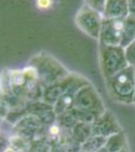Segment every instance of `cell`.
I'll return each mask as SVG.
<instances>
[{
	"mask_svg": "<svg viewBox=\"0 0 135 152\" xmlns=\"http://www.w3.org/2000/svg\"><path fill=\"white\" fill-rule=\"evenodd\" d=\"M127 146L126 141V135L123 131L119 132L117 134H114L107 138L106 143H105V148L108 152H118Z\"/></svg>",
	"mask_w": 135,
	"mask_h": 152,
	"instance_id": "cell-9",
	"label": "cell"
},
{
	"mask_svg": "<svg viewBox=\"0 0 135 152\" xmlns=\"http://www.w3.org/2000/svg\"><path fill=\"white\" fill-rule=\"evenodd\" d=\"M85 1H86L85 4H87L88 6H90L91 8H93L94 10L98 11L103 15L107 0H85Z\"/></svg>",
	"mask_w": 135,
	"mask_h": 152,
	"instance_id": "cell-11",
	"label": "cell"
},
{
	"mask_svg": "<svg viewBox=\"0 0 135 152\" xmlns=\"http://www.w3.org/2000/svg\"><path fill=\"white\" fill-rule=\"evenodd\" d=\"M110 96L116 102L123 104H134L135 99V68L129 65L124 70L107 79Z\"/></svg>",
	"mask_w": 135,
	"mask_h": 152,
	"instance_id": "cell-1",
	"label": "cell"
},
{
	"mask_svg": "<svg viewBox=\"0 0 135 152\" xmlns=\"http://www.w3.org/2000/svg\"><path fill=\"white\" fill-rule=\"evenodd\" d=\"M77 107L81 111L93 112L101 115L105 110L103 100L98 94V92L94 89V87L90 84L82 87L77 92Z\"/></svg>",
	"mask_w": 135,
	"mask_h": 152,
	"instance_id": "cell-4",
	"label": "cell"
},
{
	"mask_svg": "<svg viewBox=\"0 0 135 152\" xmlns=\"http://www.w3.org/2000/svg\"><path fill=\"white\" fill-rule=\"evenodd\" d=\"M127 1H128L129 14L135 16V0H127Z\"/></svg>",
	"mask_w": 135,
	"mask_h": 152,
	"instance_id": "cell-14",
	"label": "cell"
},
{
	"mask_svg": "<svg viewBox=\"0 0 135 152\" xmlns=\"http://www.w3.org/2000/svg\"><path fill=\"white\" fill-rule=\"evenodd\" d=\"M129 15L127 0H107L103 18L113 19H124Z\"/></svg>",
	"mask_w": 135,
	"mask_h": 152,
	"instance_id": "cell-7",
	"label": "cell"
},
{
	"mask_svg": "<svg viewBox=\"0 0 135 152\" xmlns=\"http://www.w3.org/2000/svg\"><path fill=\"white\" fill-rule=\"evenodd\" d=\"M118 152H130V150H129V148H128V146H126V147H124L122 150H120V151H118Z\"/></svg>",
	"mask_w": 135,
	"mask_h": 152,
	"instance_id": "cell-15",
	"label": "cell"
},
{
	"mask_svg": "<svg viewBox=\"0 0 135 152\" xmlns=\"http://www.w3.org/2000/svg\"><path fill=\"white\" fill-rule=\"evenodd\" d=\"M51 0H36V5L38 8L41 9H48L51 5Z\"/></svg>",
	"mask_w": 135,
	"mask_h": 152,
	"instance_id": "cell-13",
	"label": "cell"
},
{
	"mask_svg": "<svg viewBox=\"0 0 135 152\" xmlns=\"http://www.w3.org/2000/svg\"></svg>",
	"mask_w": 135,
	"mask_h": 152,
	"instance_id": "cell-20",
	"label": "cell"
},
{
	"mask_svg": "<svg viewBox=\"0 0 135 152\" xmlns=\"http://www.w3.org/2000/svg\"><path fill=\"white\" fill-rule=\"evenodd\" d=\"M102 20V14L91 8L87 4H84L81 7L75 18V23L78 28L88 36L97 40H99Z\"/></svg>",
	"mask_w": 135,
	"mask_h": 152,
	"instance_id": "cell-3",
	"label": "cell"
},
{
	"mask_svg": "<svg viewBox=\"0 0 135 152\" xmlns=\"http://www.w3.org/2000/svg\"><path fill=\"white\" fill-rule=\"evenodd\" d=\"M100 63L106 80L129 66L125 55V49L122 46L100 44Z\"/></svg>",
	"mask_w": 135,
	"mask_h": 152,
	"instance_id": "cell-2",
	"label": "cell"
},
{
	"mask_svg": "<svg viewBox=\"0 0 135 152\" xmlns=\"http://www.w3.org/2000/svg\"><path fill=\"white\" fill-rule=\"evenodd\" d=\"M92 136L109 138L110 136L123 131L116 117L110 111H105L92 123Z\"/></svg>",
	"mask_w": 135,
	"mask_h": 152,
	"instance_id": "cell-5",
	"label": "cell"
},
{
	"mask_svg": "<svg viewBox=\"0 0 135 152\" xmlns=\"http://www.w3.org/2000/svg\"><path fill=\"white\" fill-rule=\"evenodd\" d=\"M107 138L100 136H91L85 144V149L87 152H97L105 146Z\"/></svg>",
	"mask_w": 135,
	"mask_h": 152,
	"instance_id": "cell-10",
	"label": "cell"
},
{
	"mask_svg": "<svg viewBox=\"0 0 135 152\" xmlns=\"http://www.w3.org/2000/svg\"><path fill=\"white\" fill-rule=\"evenodd\" d=\"M97 152H108V150H107L106 148H105V147H103L102 149H100V150H99V151H97Z\"/></svg>",
	"mask_w": 135,
	"mask_h": 152,
	"instance_id": "cell-16",
	"label": "cell"
},
{
	"mask_svg": "<svg viewBox=\"0 0 135 152\" xmlns=\"http://www.w3.org/2000/svg\"><path fill=\"white\" fill-rule=\"evenodd\" d=\"M134 68H135V67H134ZM134 104H135V99H134Z\"/></svg>",
	"mask_w": 135,
	"mask_h": 152,
	"instance_id": "cell-19",
	"label": "cell"
},
{
	"mask_svg": "<svg viewBox=\"0 0 135 152\" xmlns=\"http://www.w3.org/2000/svg\"><path fill=\"white\" fill-rule=\"evenodd\" d=\"M4 152H15V151L12 150V149H10V148H8V149H6V150L4 151Z\"/></svg>",
	"mask_w": 135,
	"mask_h": 152,
	"instance_id": "cell-18",
	"label": "cell"
},
{
	"mask_svg": "<svg viewBox=\"0 0 135 152\" xmlns=\"http://www.w3.org/2000/svg\"><path fill=\"white\" fill-rule=\"evenodd\" d=\"M56 133V132H58V128H56V127H53V129H51V133Z\"/></svg>",
	"mask_w": 135,
	"mask_h": 152,
	"instance_id": "cell-17",
	"label": "cell"
},
{
	"mask_svg": "<svg viewBox=\"0 0 135 152\" xmlns=\"http://www.w3.org/2000/svg\"><path fill=\"white\" fill-rule=\"evenodd\" d=\"M122 23L123 19L103 18L99 42L101 45L121 46Z\"/></svg>",
	"mask_w": 135,
	"mask_h": 152,
	"instance_id": "cell-6",
	"label": "cell"
},
{
	"mask_svg": "<svg viewBox=\"0 0 135 152\" xmlns=\"http://www.w3.org/2000/svg\"><path fill=\"white\" fill-rule=\"evenodd\" d=\"M135 40V16L129 15L123 19L122 23V37L121 46L127 47L131 42Z\"/></svg>",
	"mask_w": 135,
	"mask_h": 152,
	"instance_id": "cell-8",
	"label": "cell"
},
{
	"mask_svg": "<svg viewBox=\"0 0 135 152\" xmlns=\"http://www.w3.org/2000/svg\"><path fill=\"white\" fill-rule=\"evenodd\" d=\"M124 49H125V55H126L128 64L135 67V40L133 42H131Z\"/></svg>",
	"mask_w": 135,
	"mask_h": 152,
	"instance_id": "cell-12",
	"label": "cell"
}]
</instances>
